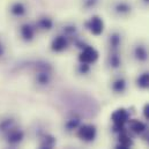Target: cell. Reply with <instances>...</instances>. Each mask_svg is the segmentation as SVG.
Listing matches in <instances>:
<instances>
[{"label":"cell","instance_id":"obj_1","mask_svg":"<svg viewBox=\"0 0 149 149\" xmlns=\"http://www.w3.org/2000/svg\"><path fill=\"white\" fill-rule=\"evenodd\" d=\"M131 119V113L127 109L125 108H118L117 110L112 112L111 120H112V131L113 133H121L124 131H126V125L128 123V120Z\"/></svg>","mask_w":149,"mask_h":149},{"label":"cell","instance_id":"obj_2","mask_svg":"<svg viewBox=\"0 0 149 149\" xmlns=\"http://www.w3.org/2000/svg\"><path fill=\"white\" fill-rule=\"evenodd\" d=\"M83 27L86 30H88L93 36H101L104 33L105 29V22L103 20V17H101L97 14H93L88 20L84 21Z\"/></svg>","mask_w":149,"mask_h":149},{"label":"cell","instance_id":"obj_3","mask_svg":"<svg viewBox=\"0 0 149 149\" xmlns=\"http://www.w3.org/2000/svg\"><path fill=\"white\" fill-rule=\"evenodd\" d=\"M134 10L133 3L130 0H113L111 3L112 14L117 17H128Z\"/></svg>","mask_w":149,"mask_h":149},{"label":"cell","instance_id":"obj_4","mask_svg":"<svg viewBox=\"0 0 149 149\" xmlns=\"http://www.w3.org/2000/svg\"><path fill=\"white\" fill-rule=\"evenodd\" d=\"M29 8L23 0H14L8 6V13L13 19L22 20L28 15Z\"/></svg>","mask_w":149,"mask_h":149},{"label":"cell","instance_id":"obj_5","mask_svg":"<svg viewBox=\"0 0 149 149\" xmlns=\"http://www.w3.org/2000/svg\"><path fill=\"white\" fill-rule=\"evenodd\" d=\"M37 28L35 22H29V21H24L20 24L19 27V35L21 39L26 43H30L36 38L37 34Z\"/></svg>","mask_w":149,"mask_h":149},{"label":"cell","instance_id":"obj_6","mask_svg":"<svg viewBox=\"0 0 149 149\" xmlns=\"http://www.w3.org/2000/svg\"><path fill=\"white\" fill-rule=\"evenodd\" d=\"M100 58V52L91 45H87L86 47H83L82 50H80L77 60L79 63H83V64H88V65H93L95 64Z\"/></svg>","mask_w":149,"mask_h":149},{"label":"cell","instance_id":"obj_7","mask_svg":"<svg viewBox=\"0 0 149 149\" xmlns=\"http://www.w3.org/2000/svg\"><path fill=\"white\" fill-rule=\"evenodd\" d=\"M77 138L84 142H93L97 135V128L93 124H81L76 133Z\"/></svg>","mask_w":149,"mask_h":149},{"label":"cell","instance_id":"obj_8","mask_svg":"<svg viewBox=\"0 0 149 149\" xmlns=\"http://www.w3.org/2000/svg\"><path fill=\"white\" fill-rule=\"evenodd\" d=\"M71 45V40L63 34H58L52 38L50 43V50L54 53H60L66 51Z\"/></svg>","mask_w":149,"mask_h":149},{"label":"cell","instance_id":"obj_9","mask_svg":"<svg viewBox=\"0 0 149 149\" xmlns=\"http://www.w3.org/2000/svg\"><path fill=\"white\" fill-rule=\"evenodd\" d=\"M36 28L38 31H44V33H49L54 28V20L52 16L43 14L39 15L37 17V20L35 21Z\"/></svg>","mask_w":149,"mask_h":149},{"label":"cell","instance_id":"obj_10","mask_svg":"<svg viewBox=\"0 0 149 149\" xmlns=\"http://www.w3.org/2000/svg\"><path fill=\"white\" fill-rule=\"evenodd\" d=\"M132 54L138 63H146L149 59V50L142 43H138L134 45L132 50Z\"/></svg>","mask_w":149,"mask_h":149},{"label":"cell","instance_id":"obj_11","mask_svg":"<svg viewBox=\"0 0 149 149\" xmlns=\"http://www.w3.org/2000/svg\"><path fill=\"white\" fill-rule=\"evenodd\" d=\"M127 130L131 131L132 133L134 134H138V135H142L145 134L148 130H147V124L143 123L142 120H139V119H130L128 123H127Z\"/></svg>","mask_w":149,"mask_h":149},{"label":"cell","instance_id":"obj_12","mask_svg":"<svg viewBox=\"0 0 149 149\" xmlns=\"http://www.w3.org/2000/svg\"><path fill=\"white\" fill-rule=\"evenodd\" d=\"M5 136H6V140H7L8 143L17 145V143H20L24 139V132L15 126L12 130H9L7 133H5Z\"/></svg>","mask_w":149,"mask_h":149},{"label":"cell","instance_id":"obj_13","mask_svg":"<svg viewBox=\"0 0 149 149\" xmlns=\"http://www.w3.org/2000/svg\"><path fill=\"white\" fill-rule=\"evenodd\" d=\"M123 44V35L118 30H113L108 36V46L110 51H119Z\"/></svg>","mask_w":149,"mask_h":149},{"label":"cell","instance_id":"obj_14","mask_svg":"<svg viewBox=\"0 0 149 149\" xmlns=\"http://www.w3.org/2000/svg\"><path fill=\"white\" fill-rule=\"evenodd\" d=\"M111 89L116 94H124L127 89V80L124 76L116 77L111 83Z\"/></svg>","mask_w":149,"mask_h":149},{"label":"cell","instance_id":"obj_15","mask_svg":"<svg viewBox=\"0 0 149 149\" xmlns=\"http://www.w3.org/2000/svg\"><path fill=\"white\" fill-rule=\"evenodd\" d=\"M60 34L65 35L66 37L71 40V43L74 40L75 38L77 37V27L74 23H66L61 27Z\"/></svg>","mask_w":149,"mask_h":149},{"label":"cell","instance_id":"obj_16","mask_svg":"<svg viewBox=\"0 0 149 149\" xmlns=\"http://www.w3.org/2000/svg\"><path fill=\"white\" fill-rule=\"evenodd\" d=\"M108 65L112 70H118L121 66V57L119 51H110L108 56Z\"/></svg>","mask_w":149,"mask_h":149},{"label":"cell","instance_id":"obj_17","mask_svg":"<svg viewBox=\"0 0 149 149\" xmlns=\"http://www.w3.org/2000/svg\"><path fill=\"white\" fill-rule=\"evenodd\" d=\"M136 87L140 89H148L149 88V72H143L139 75L135 80Z\"/></svg>","mask_w":149,"mask_h":149},{"label":"cell","instance_id":"obj_18","mask_svg":"<svg viewBox=\"0 0 149 149\" xmlns=\"http://www.w3.org/2000/svg\"><path fill=\"white\" fill-rule=\"evenodd\" d=\"M81 125V118L73 114L71 118L67 119L66 124H65V127L67 131H74V130H77L79 126Z\"/></svg>","mask_w":149,"mask_h":149},{"label":"cell","instance_id":"obj_19","mask_svg":"<svg viewBox=\"0 0 149 149\" xmlns=\"http://www.w3.org/2000/svg\"><path fill=\"white\" fill-rule=\"evenodd\" d=\"M15 126H16L15 125V120L13 118H6V119L0 121V132L7 133L9 130H12Z\"/></svg>","mask_w":149,"mask_h":149},{"label":"cell","instance_id":"obj_20","mask_svg":"<svg viewBox=\"0 0 149 149\" xmlns=\"http://www.w3.org/2000/svg\"><path fill=\"white\" fill-rule=\"evenodd\" d=\"M118 142H119L120 145L128 146V147H132V146H133V140H132V138L128 135L127 130L118 134Z\"/></svg>","mask_w":149,"mask_h":149},{"label":"cell","instance_id":"obj_21","mask_svg":"<svg viewBox=\"0 0 149 149\" xmlns=\"http://www.w3.org/2000/svg\"><path fill=\"white\" fill-rule=\"evenodd\" d=\"M100 3V0H81V7L83 10L89 12L95 9Z\"/></svg>","mask_w":149,"mask_h":149},{"label":"cell","instance_id":"obj_22","mask_svg":"<svg viewBox=\"0 0 149 149\" xmlns=\"http://www.w3.org/2000/svg\"><path fill=\"white\" fill-rule=\"evenodd\" d=\"M91 65H88V64H83V63H79L77 67H76V71L80 75H87L90 73V67Z\"/></svg>","mask_w":149,"mask_h":149},{"label":"cell","instance_id":"obj_23","mask_svg":"<svg viewBox=\"0 0 149 149\" xmlns=\"http://www.w3.org/2000/svg\"><path fill=\"white\" fill-rule=\"evenodd\" d=\"M142 114H143V118L149 121V103H146L143 105V109H142Z\"/></svg>","mask_w":149,"mask_h":149},{"label":"cell","instance_id":"obj_24","mask_svg":"<svg viewBox=\"0 0 149 149\" xmlns=\"http://www.w3.org/2000/svg\"><path fill=\"white\" fill-rule=\"evenodd\" d=\"M3 54H5V47H3V45H2L1 42H0V58H1Z\"/></svg>","mask_w":149,"mask_h":149},{"label":"cell","instance_id":"obj_25","mask_svg":"<svg viewBox=\"0 0 149 149\" xmlns=\"http://www.w3.org/2000/svg\"><path fill=\"white\" fill-rule=\"evenodd\" d=\"M116 149H131V147H128V146H124V145H118L117 147H116Z\"/></svg>","mask_w":149,"mask_h":149},{"label":"cell","instance_id":"obj_26","mask_svg":"<svg viewBox=\"0 0 149 149\" xmlns=\"http://www.w3.org/2000/svg\"><path fill=\"white\" fill-rule=\"evenodd\" d=\"M39 149H52V147H51V146H45V145H42Z\"/></svg>","mask_w":149,"mask_h":149},{"label":"cell","instance_id":"obj_27","mask_svg":"<svg viewBox=\"0 0 149 149\" xmlns=\"http://www.w3.org/2000/svg\"><path fill=\"white\" fill-rule=\"evenodd\" d=\"M145 139H146V141H147V143L149 145V132L147 133L146 132V135H145Z\"/></svg>","mask_w":149,"mask_h":149},{"label":"cell","instance_id":"obj_28","mask_svg":"<svg viewBox=\"0 0 149 149\" xmlns=\"http://www.w3.org/2000/svg\"><path fill=\"white\" fill-rule=\"evenodd\" d=\"M141 2H142L145 6H149V0H141Z\"/></svg>","mask_w":149,"mask_h":149}]
</instances>
